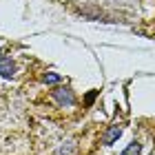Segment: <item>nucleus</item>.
<instances>
[{
	"instance_id": "nucleus-1",
	"label": "nucleus",
	"mask_w": 155,
	"mask_h": 155,
	"mask_svg": "<svg viewBox=\"0 0 155 155\" xmlns=\"http://www.w3.org/2000/svg\"><path fill=\"white\" fill-rule=\"evenodd\" d=\"M53 95H55V100H58L62 107H73L75 104V95L71 93V89H55Z\"/></svg>"
},
{
	"instance_id": "nucleus-2",
	"label": "nucleus",
	"mask_w": 155,
	"mask_h": 155,
	"mask_svg": "<svg viewBox=\"0 0 155 155\" xmlns=\"http://www.w3.org/2000/svg\"><path fill=\"white\" fill-rule=\"evenodd\" d=\"M0 75L2 78H13L16 75V67H13V62L9 60L7 53H0Z\"/></svg>"
},
{
	"instance_id": "nucleus-3",
	"label": "nucleus",
	"mask_w": 155,
	"mask_h": 155,
	"mask_svg": "<svg viewBox=\"0 0 155 155\" xmlns=\"http://www.w3.org/2000/svg\"><path fill=\"white\" fill-rule=\"evenodd\" d=\"M120 135H122V129H120L117 124H115V126H111V129H109V133L104 135V144H113Z\"/></svg>"
},
{
	"instance_id": "nucleus-4",
	"label": "nucleus",
	"mask_w": 155,
	"mask_h": 155,
	"mask_svg": "<svg viewBox=\"0 0 155 155\" xmlns=\"http://www.w3.org/2000/svg\"><path fill=\"white\" fill-rule=\"evenodd\" d=\"M140 151H142V144H140V142H131V144L124 149L122 155H140Z\"/></svg>"
},
{
	"instance_id": "nucleus-5",
	"label": "nucleus",
	"mask_w": 155,
	"mask_h": 155,
	"mask_svg": "<svg viewBox=\"0 0 155 155\" xmlns=\"http://www.w3.org/2000/svg\"><path fill=\"white\" fill-rule=\"evenodd\" d=\"M60 80H62V78H60L58 73H47V75H45V82H47V84H55V82H60Z\"/></svg>"
},
{
	"instance_id": "nucleus-6",
	"label": "nucleus",
	"mask_w": 155,
	"mask_h": 155,
	"mask_svg": "<svg viewBox=\"0 0 155 155\" xmlns=\"http://www.w3.org/2000/svg\"><path fill=\"white\" fill-rule=\"evenodd\" d=\"M71 153H73V146H71V144H67V146H62V149L55 153V155H71Z\"/></svg>"
}]
</instances>
